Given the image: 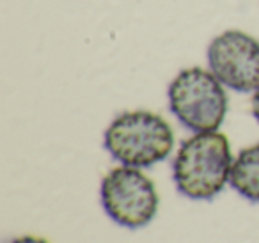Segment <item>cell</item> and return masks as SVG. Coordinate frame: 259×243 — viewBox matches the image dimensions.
Returning a JSON list of instances; mask_svg holds the SVG:
<instances>
[{
  "label": "cell",
  "mask_w": 259,
  "mask_h": 243,
  "mask_svg": "<svg viewBox=\"0 0 259 243\" xmlns=\"http://www.w3.org/2000/svg\"><path fill=\"white\" fill-rule=\"evenodd\" d=\"M9 243H50V241H47L45 238H39V236H30V234H27V236H20V238L11 239Z\"/></svg>",
  "instance_id": "obj_7"
},
{
  "label": "cell",
  "mask_w": 259,
  "mask_h": 243,
  "mask_svg": "<svg viewBox=\"0 0 259 243\" xmlns=\"http://www.w3.org/2000/svg\"><path fill=\"white\" fill-rule=\"evenodd\" d=\"M252 115L255 117V121L259 123V89L252 96Z\"/></svg>",
  "instance_id": "obj_8"
},
{
  "label": "cell",
  "mask_w": 259,
  "mask_h": 243,
  "mask_svg": "<svg viewBox=\"0 0 259 243\" xmlns=\"http://www.w3.org/2000/svg\"><path fill=\"white\" fill-rule=\"evenodd\" d=\"M231 186L250 202H259V144L238 153L231 171Z\"/></svg>",
  "instance_id": "obj_6"
},
{
  "label": "cell",
  "mask_w": 259,
  "mask_h": 243,
  "mask_svg": "<svg viewBox=\"0 0 259 243\" xmlns=\"http://www.w3.org/2000/svg\"><path fill=\"white\" fill-rule=\"evenodd\" d=\"M103 146L121 165L148 169L163 161L174 147V132L160 114L122 112L108 125Z\"/></svg>",
  "instance_id": "obj_2"
},
{
  "label": "cell",
  "mask_w": 259,
  "mask_h": 243,
  "mask_svg": "<svg viewBox=\"0 0 259 243\" xmlns=\"http://www.w3.org/2000/svg\"><path fill=\"white\" fill-rule=\"evenodd\" d=\"M233 161L229 139L224 133H194L181 142L172 160L174 185L188 199L209 200L231 179Z\"/></svg>",
  "instance_id": "obj_1"
},
{
  "label": "cell",
  "mask_w": 259,
  "mask_h": 243,
  "mask_svg": "<svg viewBox=\"0 0 259 243\" xmlns=\"http://www.w3.org/2000/svg\"><path fill=\"white\" fill-rule=\"evenodd\" d=\"M100 199L105 213L128 229L148 225L160 206L155 183L141 169L128 165L107 172L100 186Z\"/></svg>",
  "instance_id": "obj_4"
},
{
  "label": "cell",
  "mask_w": 259,
  "mask_h": 243,
  "mask_svg": "<svg viewBox=\"0 0 259 243\" xmlns=\"http://www.w3.org/2000/svg\"><path fill=\"white\" fill-rule=\"evenodd\" d=\"M209 71L236 93L259 89V41L243 30L219 34L208 47Z\"/></svg>",
  "instance_id": "obj_5"
},
{
  "label": "cell",
  "mask_w": 259,
  "mask_h": 243,
  "mask_svg": "<svg viewBox=\"0 0 259 243\" xmlns=\"http://www.w3.org/2000/svg\"><path fill=\"white\" fill-rule=\"evenodd\" d=\"M224 84L209 69L192 66L172 78L167 91L169 108L194 133L217 132L229 108Z\"/></svg>",
  "instance_id": "obj_3"
}]
</instances>
